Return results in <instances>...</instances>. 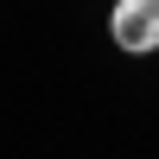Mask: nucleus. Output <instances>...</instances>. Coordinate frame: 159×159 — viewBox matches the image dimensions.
Here are the masks:
<instances>
[{
  "mask_svg": "<svg viewBox=\"0 0 159 159\" xmlns=\"http://www.w3.org/2000/svg\"><path fill=\"white\" fill-rule=\"evenodd\" d=\"M108 32L121 51H159V0H115Z\"/></svg>",
  "mask_w": 159,
  "mask_h": 159,
  "instance_id": "1",
  "label": "nucleus"
}]
</instances>
